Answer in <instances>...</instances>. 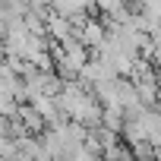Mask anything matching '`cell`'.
<instances>
[{
  "label": "cell",
  "instance_id": "6da1fadb",
  "mask_svg": "<svg viewBox=\"0 0 161 161\" xmlns=\"http://www.w3.org/2000/svg\"><path fill=\"white\" fill-rule=\"evenodd\" d=\"M104 38H108V22H104V19H92V16H86L82 22L76 25V41L82 44L89 54H95V51L104 44Z\"/></svg>",
  "mask_w": 161,
  "mask_h": 161
},
{
  "label": "cell",
  "instance_id": "7a4b0ae2",
  "mask_svg": "<svg viewBox=\"0 0 161 161\" xmlns=\"http://www.w3.org/2000/svg\"><path fill=\"white\" fill-rule=\"evenodd\" d=\"M44 35H47L51 44H66V41L76 38V25H73V19H66V16L47 10V13H44Z\"/></svg>",
  "mask_w": 161,
  "mask_h": 161
},
{
  "label": "cell",
  "instance_id": "3957f363",
  "mask_svg": "<svg viewBox=\"0 0 161 161\" xmlns=\"http://www.w3.org/2000/svg\"><path fill=\"white\" fill-rule=\"evenodd\" d=\"M51 10L60 13V16H66V19H73V25H79L89 16V10H95V3H92V0H54Z\"/></svg>",
  "mask_w": 161,
  "mask_h": 161
},
{
  "label": "cell",
  "instance_id": "277c9868",
  "mask_svg": "<svg viewBox=\"0 0 161 161\" xmlns=\"http://www.w3.org/2000/svg\"><path fill=\"white\" fill-rule=\"evenodd\" d=\"M13 120H19V123L25 126V133H29V136H38V133H44V130H47V123L41 120V114H38L32 104H19Z\"/></svg>",
  "mask_w": 161,
  "mask_h": 161
},
{
  "label": "cell",
  "instance_id": "5b68a950",
  "mask_svg": "<svg viewBox=\"0 0 161 161\" xmlns=\"http://www.w3.org/2000/svg\"><path fill=\"white\" fill-rule=\"evenodd\" d=\"M123 123H126V114L120 111V108H104L101 111V126L104 130H111V133H123Z\"/></svg>",
  "mask_w": 161,
  "mask_h": 161
},
{
  "label": "cell",
  "instance_id": "8992f818",
  "mask_svg": "<svg viewBox=\"0 0 161 161\" xmlns=\"http://www.w3.org/2000/svg\"><path fill=\"white\" fill-rule=\"evenodd\" d=\"M130 152H133L136 161H139V158H155V145H152V142H139V145H133Z\"/></svg>",
  "mask_w": 161,
  "mask_h": 161
},
{
  "label": "cell",
  "instance_id": "52a82bcc",
  "mask_svg": "<svg viewBox=\"0 0 161 161\" xmlns=\"http://www.w3.org/2000/svg\"><path fill=\"white\" fill-rule=\"evenodd\" d=\"M158 108H161V66H158Z\"/></svg>",
  "mask_w": 161,
  "mask_h": 161
},
{
  "label": "cell",
  "instance_id": "ba28073f",
  "mask_svg": "<svg viewBox=\"0 0 161 161\" xmlns=\"http://www.w3.org/2000/svg\"><path fill=\"white\" fill-rule=\"evenodd\" d=\"M155 161H161V145H158V148H155Z\"/></svg>",
  "mask_w": 161,
  "mask_h": 161
},
{
  "label": "cell",
  "instance_id": "9c48e42d",
  "mask_svg": "<svg viewBox=\"0 0 161 161\" xmlns=\"http://www.w3.org/2000/svg\"><path fill=\"white\" fill-rule=\"evenodd\" d=\"M139 161H155V158H139Z\"/></svg>",
  "mask_w": 161,
  "mask_h": 161
}]
</instances>
